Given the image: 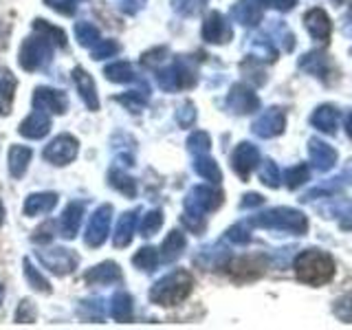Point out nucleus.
I'll return each mask as SVG.
<instances>
[{"label":"nucleus","mask_w":352,"mask_h":330,"mask_svg":"<svg viewBox=\"0 0 352 330\" xmlns=\"http://www.w3.org/2000/svg\"><path fill=\"white\" fill-rule=\"evenodd\" d=\"M106 75H108L110 82H119V84L130 82L132 77H135V73H132V66L128 62H115V64H110L108 69H106Z\"/></svg>","instance_id":"nucleus-28"},{"label":"nucleus","mask_w":352,"mask_h":330,"mask_svg":"<svg viewBox=\"0 0 352 330\" xmlns=\"http://www.w3.org/2000/svg\"><path fill=\"white\" fill-rule=\"evenodd\" d=\"M77 38L84 44V47H91L93 42H99V31L93 25H77Z\"/></svg>","instance_id":"nucleus-35"},{"label":"nucleus","mask_w":352,"mask_h":330,"mask_svg":"<svg viewBox=\"0 0 352 330\" xmlns=\"http://www.w3.org/2000/svg\"><path fill=\"white\" fill-rule=\"evenodd\" d=\"M0 302H3V286H0Z\"/></svg>","instance_id":"nucleus-49"},{"label":"nucleus","mask_w":352,"mask_h":330,"mask_svg":"<svg viewBox=\"0 0 352 330\" xmlns=\"http://www.w3.org/2000/svg\"><path fill=\"white\" fill-rule=\"evenodd\" d=\"M117 44L115 42H104L102 47H97L95 51H93V58L95 60H104V58H110V55H115L117 53Z\"/></svg>","instance_id":"nucleus-41"},{"label":"nucleus","mask_w":352,"mask_h":330,"mask_svg":"<svg viewBox=\"0 0 352 330\" xmlns=\"http://www.w3.org/2000/svg\"><path fill=\"white\" fill-rule=\"evenodd\" d=\"M284 181L291 190H297V187L308 181V165L300 163V165H295V168H289L284 172Z\"/></svg>","instance_id":"nucleus-29"},{"label":"nucleus","mask_w":352,"mask_h":330,"mask_svg":"<svg viewBox=\"0 0 352 330\" xmlns=\"http://www.w3.org/2000/svg\"><path fill=\"white\" fill-rule=\"evenodd\" d=\"M185 249V238L181 231H172L163 242V258L165 260H176L181 256V251Z\"/></svg>","instance_id":"nucleus-26"},{"label":"nucleus","mask_w":352,"mask_h":330,"mask_svg":"<svg viewBox=\"0 0 352 330\" xmlns=\"http://www.w3.org/2000/svg\"><path fill=\"white\" fill-rule=\"evenodd\" d=\"M51 55V47L49 42L44 38H33L27 40L22 44V51H20V64L25 71H36L38 66H42L44 62L49 60Z\"/></svg>","instance_id":"nucleus-5"},{"label":"nucleus","mask_w":352,"mask_h":330,"mask_svg":"<svg viewBox=\"0 0 352 330\" xmlns=\"http://www.w3.org/2000/svg\"><path fill=\"white\" fill-rule=\"evenodd\" d=\"M110 212H113L110 205H104L102 209H97L95 216L91 218V225H88V231H86V242L91 247H99L106 240L108 227H110Z\"/></svg>","instance_id":"nucleus-11"},{"label":"nucleus","mask_w":352,"mask_h":330,"mask_svg":"<svg viewBox=\"0 0 352 330\" xmlns=\"http://www.w3.org/2000/svg\"><path fill=\"white\" fill-rule=\"evenodd\" d=\"M300 66L304 71H308L311 75L319 77V80H324V82H328V75L333 73V62H330V58L326 53H317V51L306 53L300 60Z\"/></svg>","instance_id":"nucleus-15"},{"label":"nucleus","mask_w":352,"mask_h":330,"mask_svg":"<svg viewBox=\"0 0 352 330\" xmlns=\"http://www.w3.org/2000/svg\"><path fill=\"white\" fill-rule=\"evenodd\" d=\"M335 315L341 322H352V295H344L335 302Z\"/></svg>","instance_id":"nucleus-33"},{"label":"nucleus","mask_w":352,"mask_h":330,"mask_svg":"<svg viewBox=\"0 0 352 330\" xmlns=\"http://www.w3.org/2000/svg\"><path fill=\"white\" fill-rule=\"evenodd\" d=\"M192 286H194V280L190 273L174 271L170 275H165V278L154 286L150 297L161 306H174V304L183 302L185 297L192 293Z\"/></svg>","instance_id":"nucleus-2"},{"label":"nucleus","mask_w":352,"mask_h":330,"mask_svg":"<svg viewBox=\"0 0 352 330\" xmlns=\"http://www.w3.org/2000/svg\"><path fill=\"white\" fill-rule=\"evenodd\" d=\"M190 150L196 152V154H207L209 150V137L205 132H194L190 137Z\"/></svg>","instance_id":"nucleus-38"},{"label":"nucleus","mask_w":352,"mask_h":330,"mask_svg":"<svg viewBox=\"0 0 352 330\" xmlns=\"http://www.w3.org/2000/svg\"><path fill=\"white\" fill-rule=\"evenodd\" d=\"M49 128H51V121L47 115H44V110H36V113L29 115V119L22 121L20 135H25L29 139H40V137L47 135Z\"/></svg>","instance_id":"nucleus-17"},{"label":"nucleus","mask_w":352,"mask_h":330,"mask_svg":"<svg viewBox=\"0 0 352 330\" xmlns=\"http://www.w3.org/2000/svg\"><path fill=\"white\" fill-rule=\"evenodd\" d=\"M311 161L319 172H328V170H333L337 163V150L324 141L311 139Z\"/></svg>","instance_id":"nucleus-14"},{"label":"nucleus","mask_w":352,"mask_h":330,"mask_svg":"<svg viewBox=\"0 0 352 330\" xmlns=\"http://www.w3.org/2000/svg\"><path fill=\"white\" fill-rule=\"evenodd\" d=\"M161 225H163V216H161V212H150V214L146 216V220H143V225H141L143 236H152L154 231H157Z\"/></svg>","instance_id":"nucleus-37"},{"label":"nucleus","mask_w":352,"mask_h":330,"mask_svg":"<svg viewBox=\"0 0 352 330\" xmlns=\"http://www.w3.org/2000/svg\"><path fill=\"white\" fill-rule=\"evenodd\" d=\"M82 214H84V205L80 203H71L66 207V212L62 214V236L75 238L77 229L82 225Z\"/></svg>","instance_id":"nucleus-19"},{"label":"nucleus","mask_w":352,"mask_h":330,"mask_svg":"<svg viewBox=\"0 0 352 330\" xmlns=\"http://www.w3.org/2000/svg\"><path fill=\"white\" fill-rule=\"evenodd\" d=\"M194 119H196L194 106H192V104H185V106L181 108V113H179V121H181V126H190Z\"/></svg>","instance_id":"nucleus-44"},{"label":"nucleus","mask_w":352,"mask_h":330,"mask_svg":"<svg viewBox=\"0 0 352 330\" xmlns=\"http://www.w3.org/2000/svg\"><path fill=\"white\" fill-rule=\"evenodd\" d=\"M0 223H3V205H0Z\"/></svg>","instance_id":"nucleus-48"},{"label":"nucleus","mask_w":352,"mask_h":330,"mask_svg":"<svg viewBox=\"0 0 352 330\" xmlns=\"http://www.w3.org/2000/svg\"><path fill=\"white\" fill-rule=\"evenodd\" d=\"M203 38L214 44L227 42L231 38V29L227 25V20L220 16L218 11H212V14L207 16L205 25H203Z\"/></svg>","instance_id":"nucleus-13"},{"label":"nucleus","mask_w":352,"mask_h":330,"mask_svg":"<svg viewBox=\"0 0 352 330\" xmlns=\"http://www.w3.org/2000/svg\"><path fill=\"white\" fill-rule=\"evenodd\" d=\"M132 262L137 264V267H141V269H152L154 264H157V251L154 249H150V247H143L135 258H132Z\"/></svg>","instance_id":"nucleus-34"},{"label":"nucleus","mask_w":352,"mask_h":330,"mask_svg":"<svg viewBox=\"0 0 352 330\" xmlns=\"http://www.w3.org/2000/svg\"><path fill=\"white\" fill-rule=\"evenodd\" d=\"M117 278H119V267H117V264H113V262H104L102 267H95V269H91V271L86 273V282L88 284L115 282Z\"/></svg>","instance_id":"nucleus-25"},{"label":"nucleus","mask_w":352,"mask_h":330,"mask_svg":"<svg viewBox=\"0 0 352 330\" xmlns=\"http://www.w3.org/2000/svg\"><path fill=\"white\" fill-rule=\"evenodd\" d=\"M29 161H31V150L29 148L14 146L9 150V170H11V174L16 176V179H20V176L25 174Z\"/></svg>","instance_id":"nucleus-22"},{"label":"nucleus","mask_w":352,"mask_h":330,"mask_svg":"<svg viewBox=\"0 0 352 330\" xmlns=\"http://www.w3.org/2000/svg\"><path fill=\"white\" fill-rule=\"evenodd\" d=\"M311 124L317 130L326 132V135H335L337 126H339V113H337V108H333V106H319L315 113H313V117H311Z\"/></svg>","instance_id":"nucleus-18"},{"label":"nucleus","mask_w":352,"mask_h":330,"mask_svg":"<svg viewBox=\"0 0 352 330\" xmlns=\"http://www.w3.org/2000/svg\"><path fill=\"white\" fill-rule=\"evenodd\" d=\"M33 106L36 110H53V113H64L66 108V97L60 91H53V88H38L36 95H33Z\"/></svg>","instance_id":"nucleus-16"},{"label":"nucleus","mask_w":352,"mask_h":330,"mask_svg":"<svg viewBox=\"0 0 352 330\" xmlns=\"http://www.w3.org/2000/svg\"><path fill=\"white\" fill-rule=\"evenodd\" d=\"M258 3H269V0H258Z\"/></svg>","instance_id":"nucleus-50"},{"label":"nucleus","mask_w":352,"mask_h":330,"mask_svg":"<svg viewBox=\"0 0 352 330\" xmlns=\"http://www.w3.org/2000/svg\"><path fill=\"white\" fill-rule=\"evenodd\" d=\"M286 126V115L282 108H269L264 110V113L256 119V124H253V132L264 139L269 137H275L280 135V132L284 130Z\"/></svg>","instance_id":"nucleus-6"},{"label":"nucleus","mask_w":352,"mask_h":330,"mask_svg":"<svg viewBox=\"0 0 352 330\" xmlns=\"http://www.w3.org/2000/svg\"><path fill=\"white\" fill-rule=\"evenodd\" d=\"M117 176H119V183H117V181H113V185H115V187H119L121 192H126L128 196L135 194V181L128 179V176H124V174H119V172H117Z\"/></svg>","instance_id":"nucleus-42"},{"label":"nucleus","mask_w":352,"mask_h":330,"mask_svg":"<svg viewBox=\"0 0 352 330\" xmlns=\"http://www.w3.org/2000/svg\"><path fill=\"white\" fill-rule=\"evenodd\" d=\"M135 216H137L135 212H128L117 223V234H115V245L117 247H126L128 242L132 240V234H135V225H137Z\"/></svg>","instance_id":"nucleus-24"},{"label":"nucleus","mask_w":352,"mask_h":330,"mask_svg":"<svg viewBox=\"0 0 352 330\" xmlns=\"http://www.w3.org/2000/svg\"><path fill=\"white\" fill-rule=\"evenodd\" d=\"M231 16L242 22V25H258L262 18V9L260 5L251 3V0H240V3H236L234 11H231Z\"/></svg>","instance_id":"nucleus-20"},{"label":"nucleus","mask_w":352,"mask_h":330,"mask_svg":"<svg viewBox=\"0 0 352 330\" xmlns=\"http://www.w3.org/2000/svg\"><path fill=\"white\" fill-rule=\"evenodd\" d=\"M267 271V260L262 256H245V258H236L227 264V273L238 282H251L258 280L260 275Z\"/></svg>","instance_id":"nucleus-4"},{"label":"nucleus","mask_w":352,"mask_h":330,"mask_svg":"<svg viewBox=\"0 0 352 330\" xmlns=\"http://www.w3.org/2000/svg\"><path fill=\"white\" fill-rule=\"evenodd\" d=\"M203 5H205V0H174V7L179 9L181 14H196Z\"/></svg>","instance_id":"nucleus-39"},{"label":"nucleus","mask_w":352,"mask_h":330,"mask_svg":"<svg viewBox=\"0 0 352 330\" xmlns=\"http://www.w3.org/2000/svg\"><path fill=\"white\" fill-rule=\"evenodd\" d=\"M75 154H77V141L71 135H62L55 141H51V146L44 150V159H49L53 165H66L75 159Z\"/></svg>","instance_id":"nucleus-7"},{"label":"nucleus","mask_w":352,"mask_h":330,"mask_svg":"<svg viewBox=\"0 0 352 330\" xmlns=\"http://www.w3.org/2000/svg\"><path fill=\"white\" fill-rule=\"evenodd\" d=\"M14 86H16V80L9 75L3 77V82H0V110H3V113H9L11 99H14Z\"/></svg>","instance_id":"nucleus-32"},{"label":"nucleus","mask_w":352,"mask_h":330,"mask_svg":"<svg viewBox=\"0 0 352 330\" xmlns=\"http://www.w3.org/2000/svg\"><path fill=\"white\" fill-rule=\"evenodd\" d=\"M253 225L260 227H271V229H282V231H293V234H304L308 229L306 216L302 212L291 207H278L271 209V212H264L262 216L251 220Z\"/></svg>","instance_id":"nucleus-3"},{"label":"nucleus","mask_w":352,"mask_h":330,"mask_svg":"<svg viewBox=\"0 0 352 330\" xmlns=\"http://www.w3.org/2000/svg\"><path fill=\"white\" fill-rule=\"evenodd\" d=\"M231 163H234V170L240 179H249L251 170L256 168L260 163V152L256 146H251V143H240V146L234 150V157H231Z\"/></svg>","instance_id":"nucleus-10"},{"label":"nucleus","mask_w":352,"mask_h":330,"mask_svg":"<svg viewBox=\"0 0 352 330\" xmlns=\"http://www.w3.org/2000/svg\"><path fill=\"white\" fill-rule=\"evenodd\" d=\"M75 82L80 86V95L84 97L86 106L91 110H97L99 108V102H97V95H95V84L91 80V75L82 69H75Z\"/></svg>","instance_id":"nucleus-21"},{"label":"nucleus","mask_w":352,"mask_h":330,"mask_svg":"<svg viewBox=\"0 0 352 330\" xmlns=\"http://www.w3.org/2000/svg\"><path fill=\"white\" fill-rule=\"evenodd\" d=\"M229 238L234 242H247L249 240V231H247L245 225H236V227L229 229Z\"/></svg>","instance_id":"nucleus-43"},{"label":"nucleus","mask_w":352,"mask_h":330,"mask_svg":"<svg viewBox=\"0 0 352 330\" xmlns=\"http://www.w3.org/2000/svg\"><path fill=\"white\" fill-rule=\"evenodd\" d=\"M260 179L264 185H269V187H278L280 181H282V174L278 170V165H275L273 161H264L262 163V170H260Z\"/></svg>","instance_id":"nucleus-31"},{"label":"nucleus","mask_w":352,"mask_h":330,"mask_svg":"<svg viewBox=\"0 0 352 330\" xmlns=\"http://www.w3.org/2000/svg\"><path fill=\"white\" fill-rule=\"evenodd\" d=\"M253 205H262V196H258V194L245 196V201H242V207H253Z\"/></svg>","instance_id":"nucleus-46"},{"label":"nucleus","mask_w":352,"mask_h":330,"mask_svg":"<svg viewBox=\"0 0 352 330\" xmlns=\"http://www.w3.org/2000/svg\"><path fill=\"white\" fill-rule=\"evenodd\" d=\"M47 3L55 9V11H60V14H66V16H71L73 11H75V5H77V0H47Z\"/></svg>","instance_id":"nucleus-40"},{"label":"nucleus","mask_w":352,"mask_h":330,"mask_svg":"<svg viewBox=\"0 0 352 330\" xmlns=\"http://www.w3.org/2000/svg\"><path fill=\"white\" fill-rule=\"evenodd\" d=\"M297 280L311 286H322L335 278V260L326 251L306 249L295 260Z\"/></svg>","instance_id":"nucleus-1"},{"label":"nucleus","mask_w":352,"mask_h":330,"mask_svg":"<svg viewBox=\"0 0 352 330\" xmlns=\"http://www.w3.org/2000/svg\"><path fill=\"white\" fill-rule=\"evenodd\" d=\"M304 25H306L308 33L319 42H328L330 36H333V22H330L328 14L322 7H315L308 11L304 16Z\"/></svg>","instance_id":"nucleus-9"},{"label":"nucleus","mask_w":352,"mask_h":330,"mask_svg":"<svg viewBox=\"0 0 352 330\" xmlns=\"http://www.w3.org/2000/svg\"><path fill=\"white\" fill-rule=\"evenodd\" d=\"M269 3H271L273 7H278V9H282V11H289V9H293V5H295V0H269Z\"/></svg>","instance_id":"nucleus-45"},{"label":"nucleus","mask_w":352,"mask_h":330,"mask_svg":"<svg viewBox=\"0 0 352 330\" xmlns=\"http://www.w3.org/2000/svg\"><path fill=\"white\" fill-rule=\"evenodd\" d=\"M58 196L55 194H36V196H29L27 203H25V214L27 216H36V214H44L53 209Z\"/></svg>","instance_id":"nucleus-23"},{"label":"nucleus","mask_w":352,"mask_h":330,"mask_svg":"<svg viewBox=\"0 0 352 330\" xmlns=\"http://www.w3.org/2000/svg\"><path fill=\"white\" fill-rule=\"evenodd\" d=\"M40 260L58 275L71 273L75 269V264H77V258L69 249H51L47 253H40Z\"/></svg>","instance_id":"nucleus-12"},{"label":"nucleus","mask_w":352,"mask_h":330,"mask_svg":"<svg viewBox=\"0 0 352 330\" xmlns=\"http://www.w3.org/2000/svg\"><path fill=\"white\" fill-rule=\"evenodd\" d=\"M196 172L201 174V176H205L207 181H212V183H218L220 181V170H218V165H216V161L214 159H209V157H205V154H198V159H196Z\"/></svg>","instance_id":"nucleus-27"},{"label":"nucleus","mask_w":352,"mask_h":330,"mask_svg":"<svg viewBox=\"0 0 352 330\" xmlns=\"http://www.w3.org/2000/svg\"><path fill=\"white\" fill-rule=\"evenodd\" d=\"M346 128H348V135L352 139V115H348V119H346Z\"/></svg>","instance_id":"nucleus-47"},{"label":"nucleus","mask_w":352,"mask_h":330,"mask_svg":"<svg viewBox=\"0 0 352 330\" xmlns=\"http://www.w3.org/2000/svg\"><path fill=\"white\" fill-rule=\"evenodd\" d=\"M227 106L238 115H247V113H253V110H258L260 99L245 84H236L227 97Z\"/></svg>","instance_id":"nucleus-8"},{"label":"nucleus","mask_w":352,"mask_h":330,"mask_svg":"<svg viewBox=\"0 0 352 330\" xmlns=\"http://www.w3.org/2000/svg\"><path fill=\"white\" fill-rule=\"evenodd\" d=\"M132 315V300L128 293H117L115 295V306H113V317L119 322H126Z\"/></svg>","instance_id":"nucleus-30"},{"label":"nucleus","mask_w":352,"mask_h":330,"mask_svg":"<svg viewBox=\"0 0 352 330\" xmlns=\"http://www.w3.org/2000/svg\"><path fill=\"white\" fill-rule=\"evenodd\" d=\"M25 267H27V269H25V275H27V280L33 284V289H38V291H51V289H49V282L42 278L36 267H31L29 262H25Z\"/></svg>","instance_id":"nucleus-36"}]
</instances>
